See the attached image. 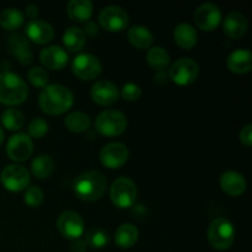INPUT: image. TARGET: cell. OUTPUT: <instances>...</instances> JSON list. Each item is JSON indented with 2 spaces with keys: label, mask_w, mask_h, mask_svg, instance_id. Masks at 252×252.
Segmentation results:
<instances>
[{
  "label": "cell",
  "mask_w": 252,
  "mask_h": 252,
  "mask_svg": "<svg viewBox=\"0 0 252 252\" xmlns=\"http://www.w3.org/2000/svg\"><path fill=\"white\" fill-rule=\"evenodd\" d=\"M74 95L70 89L62 84L47 85L39 94L38 105L42 112L49 116H59L73 107Z\"/></svg>",
  "instance_id": "cell-1"
},
{
  "label": "cell",
  "mask_w": 252,
  "mask_h": 252,
  "mask_svg": "<svg viewBox=\"0 0 252 252\" xmlns=\"http://www.w3.org/2000/svg\"><path fill=\"white\" fill-rule=\"evenodd\" d=\"M107 189L105 175L96 170H90L79 175L73 184L75 196L83 202H96L101 199Z\"/></svg>",
  "instance_id": "cell-2"
},
{
  "label": "cell",
  "mask_w": 252,
  "mask_h": 252,
  "mask_svg": "<svg viewBox=\"0 0 252 252\" xmlns=\"http://www.w3.org/2000/svg\"><path fill=\"white\" fill-rule=\"evenodd\" d=\"M29 96L26 81L16 73L2 71L0 74V103L6 106L21 105Z\"/></svg>",
  "instance_id": "cell-3"
},
{
  "label": "cell",
  "mask_w": 252,
  "mask_h": 252,
  "mask_svg": "<svg viewBox=\"0 0 252 252\" xmlns=\"http://www.w3.org/2000/svg\"><path fill=\"white\" fill-rule=\"evenodd\" d=\"M235 240V228L229 219L217 218L208 226V241L213 249L225 251L233 246Z\"/></svg>",
  "instance_id": "cell-4"
},
{
  "label": "cell",
  "mask_w": 252,
  "mask_h": 252,
  "mask_svg": "<svg viewBox=\"0 0 252 252\" xmlns=\"http://www.w3.org/2000/svg\"><path fill=\"white\" fill-rule=\"evenodd\" d=\"M137 185L129 177H118L111 185V202L120 209L130 208L137 201Z\"/></svg>",
  "instance_id": "cell-5"
},
{
  "label": "cell",
  "mask_w": 252,
  "mask_h": 252,
  "mask_svg": "<svg viewBox=\"0 0 252 252\" xmlns=\"http://www.w3.org/2000/svg\"><path fill=\"white\" fill-rule=\"evenodd\" d=\"M127 117L117 110H106L97 116L95 128L103 137H118L127 129Z\"/></svg>",
  "instance_id": "cell-6"
},
{
  "label": "cell",
  "mask_w": 252,
  "mask_h": 252,
  "mask_svg": "<svg viewBox=\"0 0 252 252\" xmlns=\"http://www.w3.org/2000/svg\"><path fill=\"white\" fill-rule=\"evenodd\" d=\"M0 181L5 189L10 192L25 191L30 186L31 175L22 165H7L0 175Z\"/></svg>",
  "instance_id": "cell-7"
},
{
  "label": "cell",
  "mask_w": 252,
  "mask_h": 252,
  "mask_svg": "<svg viewBox=\"0 0 252 252\" xmlns=\"http://www.w3.org/2000/svg\"><path fill=\"white\" fill-rule=\"evenodd\" d=\"M169 79L176 85L187 86L194 83L199 75V66L191 58H180L169 69Z\"/></svg>",
  "instance_id": "cell-8"
},
{
  "label": "cell",
  "mask_w": 252,
  "mask_h": 252,
  "mask_svg": "<svg viewBox=\"0 0 252 252\" xmlns=\"http://www.w3.org/2000/svg\"><path fill=\"white\" fill-rule=\"evenodd\" d=\"M71 71L80 80L90 81L100 76L102 65L97 57L90 53H81L71 62Z\"/></svg>",
  "instance_id": "cell-9"
},
{
  "label": "cell",
  "mask_w": 252,
  "mask_h": 252,
  "mask_svg": "<svg viewBox=\"0 0 252 252\" xmlns=\"http://www.w3.org/2000/svg\"><path fill=\"white\" fill-rule=\"evenodd\" d=\"M98 22L108 32H121L127 29L129 16L123 7L110 5L103 7L98 14Z\"/></svg>",
  "instance_id": "cell-10"
},
{
  "label": "cell",
  "mask_w": 252,
  "mask_h": 252,
  "mask_svg": "<svg viewBox=\"0 0 252 252\" xmlns=\"http://www.w3.org/2000/svg\"><path fill=\"white\" fill-rule=\"evenodd\" d=\"M57 228L64 238L69 240H78L83 236L85 221L79 213L74 211H65L57 219Z\"/></svg>",
  "instance_id": "cell-11"
},
{
  "label": "cell",
  "mask_w": 252,
  "mask_h": 252,
  "mask_svg": "<svg viewBox=\"0 0 252 252\" xmlns=\"http://www.w3.org/2000/svg\"><path fill=\"white\" fill-rule=\"evenodd\" d=\"M32 153H33V142L26 133H16L7 140L6 154L12 161H26L31 158Z\"/></svg>",
  "instance_id": "cell-12"
},
{
  "label": "cell",
  "mask_w": 252,
  "mask_h": 252,
  "mask_svg": "<svg viewBox=\"0 0 252 252\" xmlns=\"http://www.w3.org/2000/svg\"><path fill=\"white\" fill-rule=\"evenodd\" d=\"M129 158V150L123 143L113 142L105 145L100 152V161L110 170H117L122 167Z\"/></svg>",
  "instance_id": "cell-13"
},
{
  "label": "cell",
  "mask_w": 252,
  "mask_h": 252,
  "mask_svg": "<svg viewBox=\"0 0 252 252\" xmlns=\"http://www.w3.org/2000/svg\"><path fill=\"white\" fill-rule=\"evenodd\" d=\"M194 22L204 32L214 31L221 22V11L216 4L206 2L199 5L194 11Z\"/></svg>",
  "instance_id": "cell-14"
},
{
  "label": "cell",
  "mask_w": 252,
  "mask_h": 252,
  "mask_svg": "<svg viewBox=\"0 0 252 252\" xmlns=\"http://www.w3.org/2000/svg\"><path fill=\"white\" fill-rule=\"evenodd\" d=\"M91 98L100 106H112L120 98V90L108 80H98L91 88Z\"/></svg>",
  "instance_id": "cell-15"
},
{
  "label": "cell",
  "mask_w": 252,
  "mask_h": 252,
  "mask_svg": "<svg viewBox=\"0 0 252 252\" xmlns=\"http://www.w3.org/2000/svg\"><path fill=\"white\" fill-rule=\"evenodd\" d=\"M25 36L36 44H47L53 39L54 30L51 24L43 20H31L25 27Z\"/></svg>",
  "instance_id": "cell-16"
},
{
  "label": "cell",
  "mask_w": 252,
  "mask_h": 252,
  "mask_svg": "<svg viewBox=\"0 0 252 252\" xmlns=\"http://www.w3.org/2000/svg\"><path fill=\"white\" fill-rule=\"evenodd\" d=\"M7 48L9 52L22 64V65H30L33 61V54L31 52L30 41L26 36L22 33H14L9 37L7 41Z\"/></svg>",
  "instance_id": "cell-17"
},
{
  "label": "cell",
  "mask_w": 252,
  "mask_h": 252,
  "mask_svg": "<svg viewBox=\"0 0 252 252\" xmlns=\"http://www.w3.org/2000/svg\"><path fill=\"white\" fill-rule=\"evenodd\" d=\"M39 62L42 65L51 70H62L68 64L69 56L61 46L46 47L39 53Z\"/></svg>",
  "instance_id": "cell-18"
},
{
  "label": "cell",
  "mask_w": 252,
  "mask_h": 252,
  "mask_svg": "<svg viewBox=\"0 0 252 252\" xmlns=\"http://www.w3.org/2000/svg\"><path fill=\"white\" fill-rule=\"evenodd\" d=\"M249 21L244 14L239 11H230L223 21V32L233 39H239L248 32Z\"/></svg>",
  "instance_id": "cell-19"
},
{
  "label": "cell",
  "mask_w": 252,
  "mask_h": 252,
  "mask_svg": "<svg viewBox=\"0 0 252 252\" xmlns=\"http://www.w3.org/2000/svg\"><path fill=\"white\" fill-rule=\"evenodd\" d=\"M219 186L220 189L225 194L230 197H239L246 191L245 177L236 171H226L224 172L219 180Z\"/></svg>",
  "instance_id": "cell-20"
},
{
  "label": "cell",
  "mask_w": 252,
  "mask_h": 252,
  "mask_svg": "<svg viewBox=\"0 0 252 252\" xmlns=\"http://www.w3.org/2000/svg\"><path fill=\"white\" fill-rule=\"evenodd\" d=\"M226 65L231 73L243 74L250 73L252 69V53L246 48H238L229 54Z\"/></svg>",
  "instance_id": "cell-21"
},
{
  "label": "cell",
  "mask_w": 252,
  "mask_h": 252,
  "mask_svg": "<svg viewBox=\"0 0 252 252\" xmlns=\"http://www.w3.org/2000/svg\"><path fill=\"white\" fill-rule=\"evenodd\" d=\"M66 12L71 21L76 24H85L90 21L94 12V4L90 0H71L68 2Z\"/></svg>",
  "instance_id": "cell-22"
},
{
  "label": "cell",
  "mask_w": 252,
  "mask_h": 252,
  "mask_svg": "<svg viewBox=\"0 0 252 252\" xmlns=\"http://www.w3.org/2000/svg\"><path fill=\"white\" fill-rule=\"evenodd\" d=\"M174 39L177 46L189 51V49L193 48L197 44L198 33H197L196 29L192 25L187 24V22H182V24L177 25L175 27Z\"/></svg>",
  "instance_id": "cell-23"
},
{
  "label": "cell",
  "mask_w": 252,
  "mask_h": 252,
  "mask_svg": "<svg viewBox=\"0 0 252 252\" xmlns=\"http://www.w3.org/2000/svg\"><path fill=\"white\" fill-rule=\"evenodd\" d=\"M128 41L138 49H149L154 42V36L148 27L135 25L128 30Z\"/></svg>",
  "instance_id": "cell-24"
},
{
  "label": "cell",
  "mask_w": 252,
  "mask_h": 252,
  "mask_svg": "<svg viewBox=\"0 0 252 252\" xmlns=\"http://www.w3.org/2000/svg\"><path fill=\"white\" fill-rule=\"evenodd\" d=\"M139 239V230L133 224L126 223L117 228L115 233V243L120 249H130Z\"/></svg>",
  "instance_id": "cell-25"
},
{
  "label": "cell",
  "mask_w": 252,
  "mask_h": 252,
  "mask_svg": "<svg viewBox=\"0 0 252 252\" xmlns=\"http://www.w3.org/2000/svg\"><path fill=\"white\" fill-rule=\"evenodd\" d=\"M63 44L70 53H78L86 44L85 33L79 27H68L63 33Z\"/></svg>",
  "instance_id": "cell-26"
},
{
  "label": "cell",
  "mask_w": 252,
  "mask_h": 252,
  "mask_svg": "<svg viewBox=\"0 0 252 252\" xmlns=\"http://www.w3.org/2000/svg\"><path fill=\"white\" fill-rule=\"evenodd\" d=\"M147 62L153 70L162 71L169 68L171 58L166 49L159 46H154L148 49Z\"/></svg>",
  "instance_id": "cell-27"
},
{
  "label": "cell",
  "mask_w": 252,
  "mask_h": 252,
  "mask_svg": "<svg viewBox=\"0 0 252 252\" xmlns=\"http://www.w3.org/2000/svg\"><path fill=\"white\" fill-rule=\"evenodd\" d=\"M56 165H54L53 159L49 155L42 154L34 158L31 164V172L34 177L38 180L48 179L54 172Z\"/></svg>",
  "instance_id": "cell-28"
},
{
  "label": "cell",
  "mask_w": 252,
  "mask_h": 252,
  "mask_svg": "<svg viewBox=\"0 0 252 252\" xmlns=\"http://www.w3.org/2000/svg\"><path fill=\"white\" fill-rule=\"evenodd\" d=\"M25 22V15L16 7H7L0 12V26L6 31H15Z\"/></svg>",
  "instance_id": "cell-29"
},
{
  "label": "cell",
  "mask_w": 252,
  "mask_h": 252,
  "mask_svg": "<svg viewBox=\"0 0 252 252\" xmlns=\"http://www.w3.org/2000/svg\"><path fill=\"white\" fill-rule=\"evenodd\" d=\"M64 125L69 132L83 133L90 128L91 118L86 113L75 111V112H71L66 116L65 120H64Z\"/></svg>",
  "instance_id": "cell-30"
},
{
  "label": "cell",
  "mask_w": 252,
  "mask_h": 252,
  "mask_svg": "<svg viewBox=\"0 0 252 252\" xmlns=\"http://www.w3.org/2000/svg\"><path fill=\"white\" fill-rule=\"evenodd\" d=\"M0 120H1L2 127L7 130H11V132L20 130L25 126L24 115L17 108H6L1 113Z\"/></svg>",
  "instance_id": "cell-31"
},
{
  "label": "cell",
  "mask_w": 252,
  "mask_h": 252,
  "mask_svg": "<svg viewBox=\"0 0 252 252\" xmlns=\"http://www.w3.org/2000/svg\"><path fill=\"white\" fill-rule=\"evenodd\" d=\"M85 243L91 249H103L110 243V234L102 228H94L86 234Z\"/></svg>",
  "instance_id": "cell-32"
},
{
  "label": "cell",
  "mask_w": 252,
  "mask_h": 252,
  "mask_svg": "<svg viewBox=\"0 0 252 252\" xmlns=\"http://www.w3.org/2000/svg\"><path fill=\"white\" fill-rule=\"evenodd\" d=\"M48 122L44 118H33L27 126V135L31 139H41L48 133Z\"/></svg>",
  "instance_id": "cell-33"
},
{
  "label": "cell",
  "mask_w": 252,
  "mask_h": 252,
  "mask_svg": "<svg viewBox=\"0 0 252 252\" xmlns=\"http://www.w3.org/2000/svg\"><path fill=\"white\" fill-rule=\"evenodd\" d=\"M27 79H29V81L34 88L44 89L48 85L49 76L44 68H42V66H33L27 73Z\"/></svg>",
  "instance_id": "cell-34"
},
{
  "label": "cell",
  "mask_w": 252,
  "mask_h": 252,
  "mask_svg": "<svg viewBox=\"0 0 252 252\" xmlns=\"http://www.w3.org/2000/svg\"><path fill=\"white\" fill-rule=\"evenodd\" d=\"M24 201L31 208H37L41 206L44 201V193L39 187L37 186H29L25 189Z\"/></svg>",
  "instance_id": "cell-35"
},
{
  "label": "cell",
  "mask_w": 252,
  "mask_h": 252,
  "mask_svg": "<svg viewBox=\"0 0 252 252\" xmlns=\"http://www.w3.org/2000/svg\"><path fill=\"white\" fill-rule=\"evenodd\" d=\"M120 95L125 101L133 102L142 96V88L135 83H127L122 86Z\"/></svg>",
  "instance_id": "cell-36"
},
{
  "label": "cell",
  "mask_w": 252,
  "mask_h": 252,
  "mask_svg": "<svg viewBox=\"0 0 252 252\" xmlns=\"http://www.w3.org/2000/svg\"><path fill=\"white\" fill-rule=\"evenodd\" d=\"M239 139H240V143L245 147L250 148L252 145V126L248 125L240 130L239 133Z\"/></svg>",
  "instance_id": "cell-37"
},
{
  "label": "cell",
  "mask_w": 252,
  "mask_h": 252,
  "mask_svg": "<svg viewBox=\"0 0 252 252\" xmlns=\"http://www.w3.org/2000/svg\"><path fill=\"white\" fill-rule=\"evenodd\" d=\"M85 27H84L83 32L85 33V36H89L91 37V38H94V37H96L98 34V27L97 25L95 24L94 21H88L85 22Z\"/></svg>",
  "instance_id": "cell-38"
},
{
  "label": "cell",
  "mask_w": 252,
  "mask_h": 252,
  "mask_svg": "<svg viewBox=\"0 0 252 252\" xmlns=\"http://www.w3.org/2000/svg\"><path fill=\"white\" fill-rule=\"evenodd\" d=\"M169 80V73L165 70L157 71V74H155L154 76V83L157 84V85H165V84H167Z\"/></svg>",
  "instance_id": "cell-39"
},
{
  "label": "cell",
  "mask_w": 252,
  "mask_h": 252,
  "mask_svg": "<svg viewBox=\"0 0 252 252\" xmlns=\"http://www.w3.org/2000/svg\"><path fill=\"white\" fill-rule=\"evenodd\" d=\"M25 14H26V16L29 17L30 21H31V20H36L37 16H38V14H39L38 6H37V5H33V4L27 5L26 9H25Z\"/></svg>",
  "instance_id": "cell-40"
},
{
  "label": "cell",
  "mask_w": 252,
  "mask_h": 252,
  "mask_svg": "<svg viewBox=\"0 0 252 252\" xmlns=\"http://www.w3.org/2000/svg\"><path fill=\"white\" fill-rule=\"evenodd\" d=\"M86 249H88V245H86L85 241L80 240V239L74 241V244L71 245V251L73 252H86Z\"/></svg>",
  "instance_id": "cell-41"
},
{
  "label": "cell",
  "mask_w": 252,
  "mask_h": 252,
  "mask_svg": "<svg viewBox=\"0 0 252 252\" xmlns=\"http://www.w3.org/2000/svg\"><path fill=\"white\" fill-rule=\"evenodd\" d=\"M2 142H4V130L0 127V145L2 144Z\"/></svg>",
  "instance_id": "cell-42"
}]
</instances>
